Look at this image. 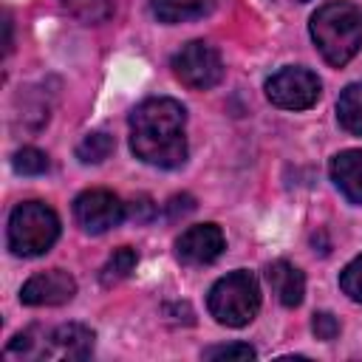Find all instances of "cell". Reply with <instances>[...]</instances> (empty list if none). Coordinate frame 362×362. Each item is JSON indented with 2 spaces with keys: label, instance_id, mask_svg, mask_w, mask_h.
<instances>
[{
  "label": "cell",
  "instance_id": "6da1fadb",
  "mask_svg": "<svg viewBox=\"0 0 362 362\" xmlns=\"http://www.w3.org/2000/svg\"><path fill=\"white\" fill-rule=\"evenodd\" d=\"M130 150L139 161L178 170L187 161V110L170 96H153L130 113Z\"/></svg>",
  "mask_w": 362,
  "mask_h": 362
},
{
  "label": "cell",
  "instance_id": "7a4b0ae2",
  "mask_svg": "<svg viewBox=\"0 0 362 362\" xmlns=\"http://www.w3.org/2000/svg\"><path fill=\"white\" fill-rule=\"evenodd\" d=\"M308 31L322 59L334 68H342L362 48V8L348 0L322 3L311 14Z\"/></svg>",
  "mask_w": 362,
  "mask_h": 362
},
{
  "label": "cell",
  "instance_id": "3957f363",
  "mask_svg": "<svg viewBox=\"0 0 362 362\" xmlns=\"http://www.w3.org/2000/svg\"><path fill=\"white\" fill-rule=\"evenodd\" d=\"M206 308L215 317V322L226 328H243L249 325L260 311V283L252 272L238 269L226 277L215 280L206 297Z\"/></svg>",
  "mask_w": 362,
  "mask_h": 362
},
{
  "label": "cell",
  "instance_id": "277c9868",
  "mask_svg": "<svg viewBox=\"0 0 362 362\" xmlns=\"http://www.w3.org/2000/svg\"><path fill=\"white\" fill-rule=\"evenodd\" d=\"M59 238V218L42 201H23L8 215V249L17 257H40Z\"/></svg>",
  "mask_w": 362,
  "mask_h": 362
},
{
  "label": "cell",
  "instance_id": "5b68a950",
  "mask_svg": "<svg viewBox=\"0 0 362 362\" xmlns=\"http://www.w3.org/2000/svg\"><path fill=\"white\" fill-rule=\"evenodd\" d=\"M170 68H173L175 79L192 90H209L223 79V59L204 40H192V42L181 45L173 54Z\"/></svg>",
  "mask_w": 362,
  "mask_h": 362
},
{
  "label": "cell",
  "instance_id": "8992f818",
  "mask_svg": "<svg viewBox=\"0 0 362 362\" xmlns=\"http://www.w3.org/2000/svg\"><path fill=\"white\" fill-rule=\"evenodd\" d=\"M266 96L283 110H308L320 99V79L314 71L288 65L266 79Z\"/></svg>",
  "mask_w": 362,
  "mask_h": 362
},
{
  "label": "cell",
  "instance_id": "52a82bcc",
  "mask_svg": "<svg viewBox=\"0 0 362 362\" xmlns=\"http://www.w3.org/2000/svg\"><path fill=\"white\" fill-rule=\"evenodd\" d=\"M74 218L85 232L102 235L127 218V204L110 189H85L74 201Z\"/></svg>",
  "mask_w": 362,
  "mask_h": 362
},
{
  "label": "cell",
  "instance_id": "ba28073f",
  "mask_svg": "<svg viewBox=\"0 0 362 362\" xmlns=\"http://www.w3.org/2000/svg\"><path fill=\"white\" fill-rule=\"evenodd\" d=\"M226 249V238L218 223H195L175 240V255L184 266H209Z\"/></svg>",
  "mask_w": 362,
  "mask_h": 362
},
{
  "label": "cell",
  "instance_id": "9c48e42d",
  "mask_svg": "<svg viewBox=\"0 0 362 362\" xmlns=\"http://www.w3.org/2000/svg\"><path fill=\"white\" fill-rule=\"evenodd\" d=\"M76 294V280L65 269H51L28 277L20 288V303L25 305H65Z\"/></svg>",
  "mask_w": 362,
  "mask_h": 362
},
{
  "label": "cell",
  "instance_id": "30bf717a",
  "mask_svg": "<svg viewBox=\"0 0 362 362\" xmlns=\"http://www.w3.org/2000/svg\"><path fill=\"white\" fill-rule=\"evenodd\" d=\"M93 331L82 322H68L57 325L48 334V348L45 356H65V359H88L93 351Z\"/></svg>",
  "mask_w": 362,
  "mask_h": 362
},
{
  "label": "cell",
  "instance_id": "8fae6325",
  "mask_svg": "<svg viewBox=\"0 0 362 362\" xmlns=\"http://www.w3.org/2000/svg\"><path fill=\"white\" fill-rule=\"evenodd\" d=\"M266 280L272 286V291L277 294V300L286 305V308H297L305 297V274L288 263V260H274L269 269H266Z\"/></svg>",
  "mask_w": 362,
  "mask_h": 362
},
{
  "label": "cell",
  "instance_id": "7c38bea8",
  "mask_svg": "<svg viewBox=\"0 0 362 362\" xmlns=\"http://www.w3.org/2000/svg\"><path fill=\"white\" fill-rule=\"evenodd\" d=\"M331 181L337 189L362 206V150H342L331 158Z\"/></svg>",
  "mask_w": 362,
  "mask_h": 362
},
{
  "label": "cell",
  "instance_id": "4fadbf2b",
  "mask_svg": "<svg viewBox=\"0 0 362 362\" xmlns=\"http://www.w3.org/2000/svg\"><path fill=\"white\" fill-rule=\"evenodd\" d=\"M150 8L158 23L175 25L206 17L215 8V0H150Z\"/></svg>",
  "mask_w": 362,
  "mask_h": 362
},
{
  "label": "cell",
  "instance_id": "5bb4252c",
  "mask_svg": "<svg viewBox=\"0 0 362 362\" xmlns=\"http://www.w3.org/2000/svg\"><path fill=\"white\" fill-rule=\"evenodd\" d=\"M337 122L345 133L362 136V82L348 85L337 99Z\"/></svg>",
  "mask_w": 362,
  "mask_h": 362
},
{
  "label": "cell",
  "instance_id": "9a60e30c",
  "mask_svg": "<svg viewBox=\"0 0 362 362\" xmlns=\"http://www.w3.org/2000/svg\"><path fill=\"white\" fill-rule=\"evenodd\" d=\"M136 263H139L136 249H130V246H119V249L107 257V263L102 266V272H99L102 286H116V283H122L124 277H130V272L136 269Z\"/></svg>",
  "mask_w": 362,
  "mask_h": 362
},
{
  "label": "cell",
  "instance_id": "2e32d148",
  "mask_svg": "<svg viewBox=\"0 0 362 362\" xmlns=\"http://www.w3.org/2000/svg\"><path fill=\"white\" fill-rule=\"evenodd\" d=\"M113 147H116L113 136L96 130V133H88V136L76 144V158H79L82 164H102V161L113 153Z\"/></svg>",
  "mask_w": 362,
  "mask_h": 362
},
{
  "label": "cell",
  "instance_id": "e0dca14e",
  "mask_svg": "<svg viewBox=\"0 0 362 362\" xmlns=\"http://www.w3.org/2000/svg\"><path fill=\"white\" fill-rule=\"evenodd\" d=\"M82 23H105L116 11V0H59Z\"/></svg>",
  "mask_w": 362,
  "mask_h": 362
},
{
  "label": "cell",
  "instance_id": "ac0fdd59",
  "mask_svg": "<svg viewBox=\"0 0 362 362\" xmlns=\"http://www.w3.org/2000/svg\"><path fill=\"white\" fill-rule=\"evenodd\" d=\"M11 164H14V170H17L20 175H42V173H48V167H51L48 156H45L42 150H37V147H23V150H17L14 158H11Z\"/></svg>",
  "mask_w": 362,
  "mask_h": 362
},
{
  "label": "cell",
  "instance_id": "d6986e66",
  "mask_svg": "<svg viewBox=\"0 0 362 362\" xmlns=\"http://www.w3.org/2000/svg\"><path fill=\"white\" fill-rule=\"evenodd\" d=\"M339 288L354 300L362 303V255H356L339 274Z\"/></svg>",
  "mask_w": 362,
  "mask_h": 362
},
{
  "label": "cell",
  "instance_id": "ffe728a7",
  "mask_svg": "<svg viewBox=\"0 0 362 362\" xmlns=\"http://www.w3.org/2000/svg\"><path fill=\"white\" fill-rule=\"evenodd\" d=\"M201 356L204 359H238V362H243V359H257V351L246 342H229V345H212Z\"/></svg>",
  "mask_w": 362,
  "mask_h": 362
},
{
  "label": "cell",
  "instance_id": "44dd1931",
  "mask_svg": "<svg viewBox=\"0 0 362 362\" xmlns=\"http://www.w3.org/2000/svg\"><path fill=\"white\" fill-rule=\"evenodd\" d=\"M311 331L317 334V339L331 342V339L339 334V320H337L334 314H328V311H317L314 320H311Z\"/></svg>",
  "mask_w": 362,
  "mask_h": 362
},
{
  "label": "cell",
  "instance_id": "7402d4cb",
  "mask_svg": "<svg viewBox=\"0 0 362 362\" xmlns=\"http://www.w3.org/2000/svg\"><path fill=\"white\" fill-rule=\"evenodd\" d=\"M127 215H130L133 221H150V218L156 215V204H153L147 195H141L139 201H133V204L127 206Z\"/></svg>",
  "mask_w": 362,
  "mask_h": 362
},
{
  "label": "cell",
  "instance_id": "603a6c76",
  "mask_svg": "<svg viewBox=\"0 0 362 362\" xmlns=\"http://www.w3.org/2000/svg\"><path fill=\"white\" fill-rule=\"evenodd\" d=\"M192 209H195L192 195H173V198H170V204H167V215H170V218L187 215V212H192Z\"/></svg>",
  "mask_w": 362,
  "mask_h": 362
},
{
  "label": "cell",
  "instance_id": "cb8c5ba5",
  "mask_svg": "<svg viewBox=\"0 0 362 362\" xmlns=\"http://www.w3.org/2000/svg\"><path fill=\"white\" fill-rule=\"evenodd\" d=\"M11 51V17H8V11H6V54Z\"/></svg>",
  "mask_w": 362,
  "mask_h": 362
}]
</instances>
